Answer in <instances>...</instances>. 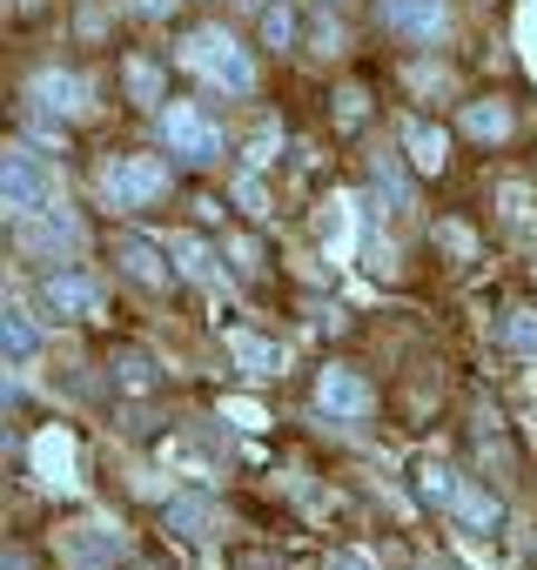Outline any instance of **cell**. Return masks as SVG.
<instances>
[{
	"label": "cell",
	"instance_id": "1",
	"mask_svg": "<svg viewBox=\"0 0 537 570\" xmlns=\"http://www.w3.org/2000/svg\"><path fill=\"white\" fill-rule=\"evenodd\" d=\"M182 61L202 75V81H215L222 95H255V61H248V48L235 41V35H222V28H202V35H188L182 41Z\"/></svg>",
	"mask_w": 537,
	"mask_h": 570
},
{
	"label": "cell",
	"instance_id": "2",
	"mask_svg": "<svg viewBox=\"0 0 537 570\" xmlns=\"http://www.w3.org/2000/svg\"><path fill=\"white\" fill-rule=\"evenodd\" d=\"M95 188H101L108 208H148V202H162L168 168H162V155H108Z\"/></svg>",
	"mask_w": 537,
	"mask_h": 570
},
{
	"label": "cell",
	"instance_id": "3",
	"mask_svg": "<svg viewBox=\"0 0 537 570\" xmlns=\"http://www.w3.org/2000/svg\"><path fill=\"white\" fill-rule=\"evenodd\" d=\"M0 202H8L14 222H28L35 208H55V202H61V195H55V175L41 168V155L14 148L8 161H0Z\"/></svg>",
	"mask_w": 537,
	"mask_h": 570
},
{
	"label": "cell",
	"instance_id": "4",
	"mask_svg": "<svg viewBox=\"0 0 537 570\" xmlns=\"http://www.w3.org/2000/svg\"><path fill=\"white\" fill-rule=\"evenodd\" d=\"M162 141L188 161V168H208V161H222V128L195 108V101H168L162 108Z\"/></svg>",
	"mask_w": 537,
	"mask_h": 570
},
{
	"label": "cell",
	"instance_id": "5",
	"mask_svg": "<svg viewBox=\"0 0 537 570\" xmlns=\"http://www.w3.org/2000/svg\"><path fill=\"white\" fill-rule=\"evenodd\" d=\"M316 410L336 416V423H363V416L377 410V390H370L357 370H323V376H316Z\"/></svg>",
	"mask_w": 537,
	"mask_h": 570
},
{
	"label": "cell",
	"instance_id": "6",
	"mask_svg": "<svg viewBox=\"0 0 537 570\" xmlns=\"http://www.w3.org/2000/svg\"><path fill=\"white\" fill-rule=\"evenodd\" d=\"M41 303L55 309V316H68V323H95L101 316V289H95V282L88 275H41Z\"/></svg>",
	"mask_w": 537,
	"mask_h": 570
},
{
	"label": "cell",
	"instance_id": "7",
	"mask_svg": "<svg viewBox=\"0 0 537 570\" xmlns=\"http://www.w3.org/2000/svg\"><path fill=\"white\" fill-rule=\"evenodd\" d=\"M28 101H35V108H48V115H88V81H75V75L48 68V75H35V81H28Z\"/></svg>",
	"mask_w": 537,
	"mask_h": 570
},
{
	"label": "cell",
	"instance_id": "8",
	"mask_svg": "<svg viewBox=\"0 0 537 570\" xmlns=\"http://www.w3.org/2000/svg\"><path fill=\"white\" fill-rule=\"evenodd\" d=\"M383 21L410 41H437L443 35V0H383Z\"/></svg>",
	"mask_w": 537,
	"mask_h": 570
},
{
	"label": "cell",
	"instance_id": "9",
	"mask_svg": "<svg viewBox=\"0 0 537 570\" xmlns=\"http://www.w3.org/2000/svg\"><path fill=\"white\" fill-rule=\"evenodd\" d=\"M115 255H121V268L141 282V289H168V262H162V248H155V242L121 235V242H115Z\"/></svg>",
	"mask_w": 537,
	"mask_h": 570
},
{
	"label": "cell",
	"instance_id": "10",
	"mask_svg": "<svg viewBox=\"0 0 537 570\" xmlns=\"http://www.w3.org/2000/svg\"><path fill=\"white\" fill-rule=\"evenodd\" d=\"M14 228H21L35 248H75V242H81V228L61 215V202H55V208H35V215H28V222H14Z\"/></svg>",
	"mask_w": 537,
	"mask_h": 570
},
{
	"label": "cell",
	"instance_id": "11",
	"mask_svg": "<svg viewBox=\"0 0 537 570\" xmlns=\"http://www.w3.org/2000/svg\"><path fill=\"white\" fill-rule=\"evenodd\" d=\"M228 356H235V363H242V376H255V383H268V376L283 370V350H276V343H262V336H248V330H235V336H228Z\"/></svg>",
	"mask_w": 537,
	"mask_h": 570
},
{
	"label": "cell",
	"instance_id": "12",
	"mask_svg": "<svg viewBox=\"0 0 537 570\" xmlns=\"http://www.w3.org/2000/svg\"><path fill=\"white\" fill-rule=\"evenodd\" d=\"M450 510H457V523H463L470 537H490V530L504 523V503H497V497H484V490H470V483L457 490V503H450Z\"/></svg>",
	"mask_w": 537,
	"mask_h": 570
},
{
	"label": "cell",
	"instance_id": "13",
	"mask_svg": "<svg viewBox=\"0 0 537 570\" xmlns=\"http://www.w3.org/2000/svg\"><path fill=\"white\" fill-rule=\"evenodd\" d=\"M457 490H463V483H457V470H450L443 456H423V463H417V497H423V503L450 510V503H457Z\"/></svg>",
	"mask_w": 537,
	"mask_h": 570
},
{
	"label": "cell",
	"instance_id": "14",
	"mask_svg": "<svg viewBox=\"0 0 537 570\" xmlns=\"http://www.w3.org/2000/svg\"><path fill=\"white\" fill-rule=\"evenodd\" d=\"M168 255H175V268L188 282H215V248L202 235H168Z\"/></svg>",
	"mask_w": 537,
	"mask_h": 570
},
{
	"label": "cell",
	"instance_id": "15",
	"mask_svg": "<svg viewBox=\"0 0 537 570\" xmlns=\"http://www.w3.org/2000/svg\"><path fill=\"white\" fill-rule=\"evenodd\" d=\"M0 336H8V363H35V350H41V330H35V316L14 303L8 316H0Z\"/></svg>",
	"mask_w": 537,
	"mask_h": 570
},
{
	"label": "cell",
	"instance_id": "16",
	"mask_svg": "<svg viewBox=\"0 0 537 570\" xmlns=\"http://www.w3.org/2000/svg\"><path fill=\"white\" fill-rule=\"evenodd\" d=\"M403 148H410V161H417L423 175H437V168H443V135H437L430 121H417V115L403 121Z\"/></svg>",
	"mask_w": 537,
	"mask_h": 570
},
{
	"label": "cell",
	"instance_id": "17",
	"mask_svg": "<svg viewBox=\"0 0 537 570\" xmlns=\"http://www.w3.org/2000/svg\"><path fill=\"white\" fill-rule=\"evenodd\" d=\"M68 550H75L81 563H115V557H121V537H115L108 523H81V530L68 537Z\"/></svg>",
	"mask_w": 537,
	"mask_h": 570
},
{
	"label": "cell",
	"instance_id": "18",
	"mask_svg": "<svg viewBox=\"0 0 537 570\" xmlns=\"http://www.w3.org/2000/svg\"><path fill=\"white\" fill-rule=\"evenodd\" d=\"M463 135L504 141V135H510V108H504V101H470V108H463Z\"/></svg>",
	"mask_w": 537,
	"mask_h": 570
},
{
	"label": "cell",
	"instance_id": "19",
	"mask_svg": "<svg viewBox=\"0 0 537 570\" xmlns=\"http://www.w3.org/2000/svg\"><path fill=\"white\" fill-rule=\"evenodd\" d=\"M115 383H121L128 396H148V390L162 383V363H148V356L128 350V356H115Z\"/></svg>",
	"mask_w": 537,
	"mask_h": 570
},
{
	"label": "cell",
	"instance_id": "20",
	"mask_svg": "<svg viewBox=\"0 0 537 570\" xmlns=\"http://www.w3.org/2000/svg\"><path fill=\"white\" fill-rule=\"evenodd\" d=\"M128 95H135L141 108H162V68L135 55V61H128Z\"/></svg>",
	"mask_w": 537,
	"mask_h": 570
},
{
	"label": "cell",
	"instance_id": "21",
	"mask_svg": "<svg viewBox=\"0 0 537 570\" xmlns=\"http://www.w3.org/2000/svg\"><path fill=\"white\" fill-rule=\"evenodd\" d=\"M504 343L517 356H537V309H504Z\"/></svg>",
	"mask_w": 537,
	"mask_h": 570
},
{
	"label": "cell",
	"instance_id": "22",
	"mask_svg": "<svg viewBox=\"0 0 537 570\" xmlns=\"http://www.w3.org/2000/svg\"><path fill=\"white\" fill-rule=\"evenodd\" d=\"M262 41L268 48H290L296 41V14L283 8V0H262Z\"/></svg>",
	"mask_w": 537,
	"mask_h": 570
},
{
	"label": "cell",
	"instance_id": "23",
	"mask_svg": "<svg viewBox=\"0 0 537 570\" xmlns=\"http://www.w3.org/2000/svg\"><path fill=\"white\" fill-rule=\"evenodd\" d=\"M504 222H510V228H537V208H530V188H517V181H504Z\"/></svg>",
	"mask_w": 537,
	"mask_h": 570
},
{
	"label": "cell",
	"instance_id": "24",
	"mask_svg": "<svg viewBox=\"0 0 537 570\" xmlns=\"http://www.w3.org/2000/svg\"><path fill=\"white\" fill-rule=\"evenodd\" d=\"M168 523H175V537H202V523H208V510H202L195 497H182V503H168Z\"/></svg>",
	"mask_w": 537,
	"mask_h": 570
},
{
	"label": "cell",
	"instance_id": "25",
	"mask_svg": "<svg viewBox=\"0 0 537 570\" xmlns=\"http://www.w3.org/2000/svg\"><path fill=\"white\" fill-rule=\"evenodd\" d=\"M377 181H383L390 208H410V188H403V175H397V161H390V155H377Z\"/></svg>",
	"mask_w": 537,
	"mask_h": 570
},
{
	"label": "cell",
	"instance_id": "26",
	"mask_svg": "<svg viewBox=\"0 0 537 570\" xmlns=\"http://www.w3.org/2000/svg\"><path fill=\"white\" fill-rule=\"evenodd\" d=\"M235 202H242L248 215H268V202H262V181H255V175H235Z\"/></svg>",
	"mask_w": 537,
	"mask_h": 570
},
{
	"label": "cell",
	"instance_id": "27",
	"mask_svg": "<svg viewBox=\"0 0 537 570\" xmlns=\"http://www.w3.org/2000/svg\"><path fill=\"white\" fill-rule=\"evenodd\" d=\"M323 570H383L377 557H363V550H330L323 557Z\"/></svg>",
	"mask_w": 537,
	"mask_h": 570
},
{
	"label": "cell",
	"instance_id": "28",
	"mask_svg": "<svg viewBox=\"0 0 537 570\" xmlns=\"http://www.w3.org/2000/svg\"><path fill=\"white\" fill-rule=\"evenodd\" d=\"M336 121H343V128H350V121H363V95H357V88H343V95H336Z\"/></svg>",
	"mask_w": 537,
	"mask_h": 570
},
{
	"label": "cell",
	"instance_id": "29",
	"mask_svg": "<svg viewBox=\"0 0 537 570\" xmlns=\"http://www.w3.org/2000/svg\"><path fill=\"white\" fill-rule=\"evenodd\" d=\"M268 155H276V128H262V135H255V141H248V161H255V168H262V161H268Z\"/></svg>",
	"mask_w": 537,
	"mask_h": 570
},
{
	"label": "cell",
	"instance_id": "30",
	"mask_svg": "<svg viewBox=\"0 0 537 570\" xmlns=\"http://www.w3.org/2000/svg\"><path fill=\"white\" fill-rule=\"evenodd\" d=\"M128 8L148 14V21H168V14H175V0H128Z\"/></svg>",
	"mask_w": 537,
	"mask_h": 570
},
{
	"label": "cell",
	"instance_id": "31",
	"mask_svg": "<svg viewBox=\"0 0 537 570\" xmlns=\"http://www.w3.org/2000/svg\"><path fill=\"white\" fill-rule=\"evenodd\" d=\"M228 570H276V557H248V550H235Z\"/></svg>",
	"mask_w": 537,
	"mask_h": 570
},
{
	"label": "cell",
	"instance_id": "32",
	"mask_svg": "<svg viewBox=\"0 0 537 570\" xmlns=\"http://www.w3.org/2000/svg\"><path fill=\"white\" fill-rule=\"evenodd\" d=\"M417 570H457V563H437V557H430V563H417Z\"/></svg>",
	"mask_w": 537,
	"mask_h": 570
},
{
	"label": "cell",
	"instance_id": "33",
	"mask_svg": "<svg viewBox=\"0 0 537 570\" xmlns=\"http://www.w3.org/2000/svg\"><path fill=\"white\" fill-rule=\"evenodd\" d=\"M21 8H41V0H21Z\"/></svg>",
	"mask_w": 537,
	"mask_h": 570
}]
</instances>
